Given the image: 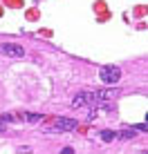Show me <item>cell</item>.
<instances>
[{"instance_id": "9", "label": "cell", "mask_w": 148, "mask_h": 154, "mask_svg": "<svg viewBox=\"0 0 148 154\" xmlns=\"http://www.w3.org/2000/svg\"><path fill=\"white\" fill-rule=\"evenodd\" d=\"M133 130H135V132H137V130H139V132H146V130H148V125H146V123H139V125H135Z\"/></svg>"}, {"instance_id": "7", "label": "cell", "mask_w": 148, "mask_h": 154, "mask_svg": "<svg viewBox=\"0 0 148 154\" xmlns=\"http://www.w3.org/2000/svg\"><path fill=\"white\" fill-rule=\"evenodd\" d=\"M99 136H101V141H105V143H108V141H114V132H112V130H103Z\"/></svg>"}, {"instance_id": "8", "label": "cell", "mask_w": 148, "mask_h": 154, "mask_svg": "<svg viewBox=\"0 0 148 154\" xmlns=\"http://www.w3.org/2000/svg\"><path fill=\"white\" fill-rule=\"evenodd\" d=\"M18 121V116H14V114H2L0 116V123H16Z\"/></svg>"}, {"instance_id": "11", "label": "cell", "mask_w": 148, "mask_h": 154, "mask_svg": "<svg viewBox=\"0 0 148 154\" xmlns=\"http://www.w3.org/2000/svg\"><path fill=\"white\" fill-rule=\"evenodd\" d=\"M5 130H7V125H5V123H0V134H2Z\"/></svg>"}, {"instance_id": "3", "label": "cell", "mask_w": 148, "mask_h": 154, "mask_svg": "<svg viewBox=\"0 0 148 154\" xmlns=\"http://www.w3.org/2000/svg\"><path fill=\"white\" fill-rule=\"evenodd\" d=\"M76 127H79L76 119H65V116H61V119L54 121L52 127H47V132H74Z\"/></svg>"}, {"instance_id": "2", "label": "cell", "mask_w": 148, "mask_h": 154, "mask_svg": "<svg viewBox=\"0 0 148 154\" xmlns=\"http://www.w3.org/2000/svg\"><path fill=\"white\" fill-rule=\"evenodd\" d=\"M99 78H101V83L114 85L121 78V69H119L117 65H103L101 69H99Z\"/></svg>"}, {"instance_id": "4", "label": "cell", "mask_w": 148, "mask_h": 154, "mask_svg": "<svg viewBox=\"0 0 148 154\" xmlns=\"http://www.w3.org/2000/svg\"><path fill=\"white\" fill-rule=\"evenodd\" d=\"M0 54L9 56V58H23L25 56V47L18 42H0Z\"/></svg>"}, {"instance_id": "6", "label": "cell", "mask_w": 148, "mask_h": 154, "mask_svg": "<svg viewBox=\"0 0 148 154\" xmlns=\"http://www.w3.org/2000/svg\"><path fill=\"white\" fill-rule=\"evenodd\" d=\"M137 132L135 130H121V132H114V139H135Z\"/></svg>"}, {"instance_id": "12", "label": "cell", "mask_w": 148, "mask_h": 154, "mask_svg": "<svg viewBox=\"0 0 148 154\" xmlns=\"http://www.w3.org/2000/svg\"><path fill=\"white\" fill-rule=\"evenodd\" d=\"M141 154H146V152H141Z\"/></svg>"}, {"instance_id": "1", "label": "cell", "mask_w": 148, "mask_h": 154, "mask_svg": "<svg viewBox=\"0 0 148 154\" xmlns=\"http://www.w3.org/2000/svg\"><path fill=\"white\" fill-rule=\"evenodd\" d=\"M110 96H112L110 92H81V94L74 96L72 105H74V107H79V109H83V107H97L99 103L103 105V100L110 98Z\"/></svg>"}, {"instance_id": "10", "label": "cell", "mask_w": 148, "mask_h": 154, "mask_svg": "<svg viewBox=\"0 0 148 154\" xmlns=\"http://www.w3.org/2000/svg\"><path fill=\"white\" fill-rule=\"evenodd\" d=\"M61 154H74V150H72V147H63Z\"/></svg>"}, {"instance_id": "5", "label": "cell", "mask_w": 148, "mask_h": 154, "mask_svg": "<svg viewBox=\"0 0 148 154\" xmlns=\"http://www.w3.org/2000/svg\"><path fill=\"white\" fill-rule=\"evenodd\" d=\"M20 119L27 121V123H38V121H43V114H31V112H23L20 114Z\"/></svg>"}]
</instances>
